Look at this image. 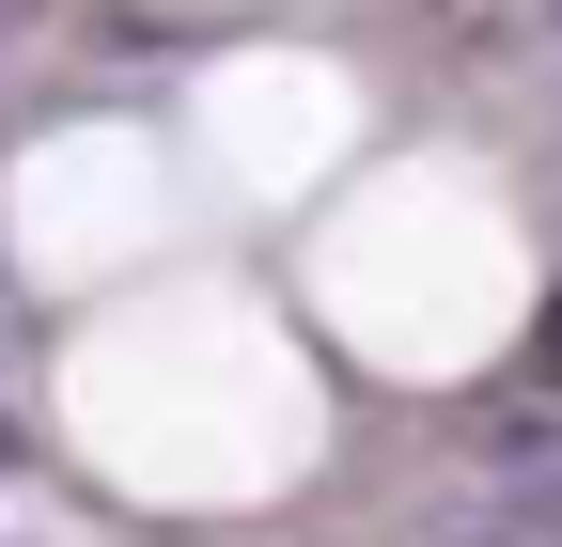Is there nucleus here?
<instances>
[{"instance_id": "3", "label": "nucleus", "mask_w": 562, "mask_h": 547, "mask_svg": "<svg viewBox=\"0 0 562 547\" xmlns=\"http://www.w3.org/2000/svg\"><path fill=\"white\" fill-rule=\"evenodd\" d=\"M0 454H16V423H0Z\"/></svg>"}, {"instance_id": "4", "label": "nucleus", "mask_w": 562, "mask_h": 547, "mask_svg": "<svg viewBox=\"0 0 562 547\" xmlns=\"http://www.w3.org/2000/svg\"><path fill=\"white\" fill-rule=\"evenodd\" d=\"M547 32H562V0H547Z\"/></svg>"}, {"instance_id": "2", "label": "nucleus", "mask_w": 562, "mask_h": 547, "mask_svg": "<svg viewBox=\"0 0 562 547\" xmlns=\"http://www.w3.org/2000/svg\"><path fill=\"white\" fill-rule=\"evenodd\" d=\"M469 547H562V532H469Z\"/></svg>"}, {"instance_id": "1", "label": "nucleus", "mask_w": 562, "mask_h": 547, "mask_svg": "<svg viewBox=\"0 0 562 547\" xmlns=\"http://www.w3.org/2000/svg\"><path fill=\"white\" fill-rule=\"evenodd\" d=\"M531 376H547V391H562V298H547V313H531Z\"/></svg>"}]
</instances>
